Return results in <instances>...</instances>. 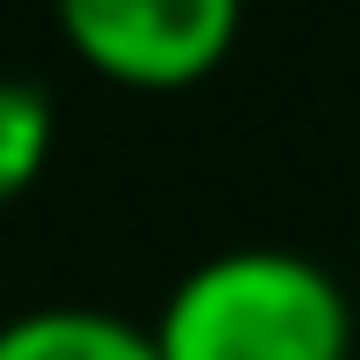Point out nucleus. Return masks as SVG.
Here are the masks:
<instances>
[{"instance_id":"1","label":"nucleus","mask_w":360,"mask_h":360,"mask_svg":"<svg viewBox=\"0 0 360 360\" xmlns=\"http://www.w3.org/2000/svg\"><path fill=\"white\" fill-rule=\"evenodd\" d=\"M353 309L323 265L243 243L169 287L155 316L162 360H346Z\"/></svg>"},{"instance_id":"3","label":"nucleus","mask_w":360,"mask_h":360,"mask_svg":"<svg viewBox=\"0 0 360 360\" xmlns=\"http://www.w3.org/2000/svg\"><path fill=\"white\" fill-rule=\"evenodd\" d=\"M0 360H162V353H155V331L110 316V309L52 302L0 323Z\"/></svg>"},{"instance_id":"4","label":"nucleus","mask_w":360,"mask_h":360,"mask_svg":"<svg viewBox=\"0 0 360 360\" xmlns=\"http://www.w3.org/2000/svg\"><path fill=\"white\" fill-rule=\"evenodd\" d=\"M52 155V103L30 81H0V206L30 184Z\"/></svg>"},{"instance_id":"2","label":"nucleus","mask_w":360,"mask_h":360,"mask_svg":"<svg viewBox=\"0 0 360 360\" xmlns=\"http://www.w3.org/2000/svg\"><path fill=\"white\" fill-rule=\"evenodd\" d=\"M236 0H67V37L96 74L133 89H184L236 44Z\"/></svg>"}]
</instances>
